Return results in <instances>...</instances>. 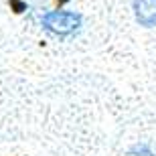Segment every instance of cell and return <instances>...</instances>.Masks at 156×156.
Masks as SVG:
<instances>
[{"mask_svg":"<svg viewBox=\"0 0 156 156\" xmlns=\"http://www.w3.org/2000/svg\"><path fill=\"white\" fill-rule=\"evenodd\" d=\"M81 24H83V16L79 12L73 10H49L41 16V27L47 30L49 35L59 37V39H69L75 33H79Z\"/></svg>","mask_w":156,"mask_h":156,"instance_id":"cell-1","label":"cell"},{"mask_svg":"<svg viewBox=\"0 0 156 156\" xmlns=\"http://www.w3.org/2000/svg\"><path fill=\"white\" fill-rule=\"evenodd\" d=\"M132 10L140 27H146V29L156 27V0H134Z\"/></svg>","mask_w":156,"mask_h":156,"instance_id":"cell-2","label":"cell"},{"mask_svg":"<svg viewBox=\"0 0 156 156\" xmlns=\"http://www.w3.org/2000/svg\"><path fill=\"white\" fill-rule=\"evenodd\" d=\"M126 156H156L148 144H134L130 150L126 152Z\"/></svg>","mask_w":156,"mask_h":156,"instance_id":"cell-3","label":"cell"},{"mask_svg":"<svg viewBox=\"0 0 156 156\" xmlns=\"http://www.w3.org/2000/svg\"><path fill=\"white\" fill-rule=\"evenodd\" d=\"M12 4L16 6V12H23V10H27V4H23V2H18V0H12Z\"/></svg>","mask_w":156,"mask_h":156,"instance_id":"cell-4","label":"cell"}]
</instances>
